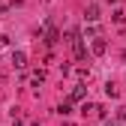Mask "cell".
Wrapping results in <instances>:
<instances>
[{
	"label": "cell",
	"instance_id": "obj_1",
	"mask_svg": "<svg viewBox=\"0 0 126 126\" xmlns=\"http://www.w3.org/2000/svg\"><path fill=\"white\" fill-rule=\"evenodd\" d=\"M90 51L96 54V57H102V54L108 51V42H105L102 36H93V42H90Z\"/></svg>",
	"mask_w": 126,
	"mask_h": 126
},
{
	"label": "cell",
	"instance_id": "obj_2",
	"mask_svg": "<svg viewBox=\"0 0 126 126\" xmlns=\"http://www.w3.org/2000/svg\"><path fill=\"white\" fill-rule=\"evenodd\" d=\"M12 66L15 69H24L27 66V54L24 51H12Z\"/></svg>",
	"mask_w": 126,
	"mask_h": 126
},
{
	"label": "cell",
	"instance_id": "obj_3",
	"mask_svg": "<svg viewBox=\"0 0 126 126\" xmlns=\"http://www.w3.org/2000/svg\"><path fill=\"white\" fill-rule=\"evenodd\" d=\"M84 96H87V90H84V84H75V87H72V93H69V99H72V102H81Z\"/></svg>",
	"mask_w": 126,
	"mask_h": 126
},
{
	"label": "cell",
	"instance_id": "obj_4",
	"mask_svg": "<svg viewBox=\"0 0 126 126\" xmlns=\"http://www.w3.org/2000/svg\"><path fill=\"white\" fill-rule=\"evenodd\" d=\"M84 21H90V24H93V21H99V6H96V3H90V6H87Z\"/></svg>",
	"mask_w": 126,
	"mask_h": 126
},
{
	"label": "cell",
	"instance_id": "obj_5",
	"mask_svg": "<svg viewBox=\"0 0 126 126\" xmlns=\"http://www.w3.org/2000/svg\"><path fill=\"white\" fill-rule=\"evenodd\" d=\"M111 18H114V24H123V21H126V12H123V9H114Z\"/></svg>",
	"mask_w": 126,
	"mask_h": 126
},
{
	"label": "cell",
	"instance_id": "obj_6",
	"mask_svg": "<svg viewBox=\"0 0 126 126\" xmlns=\"http://www.w3.org/2000/svg\"><path fill=\"white\" fill-rule=\"evenodd\" d=\"M84 33H87V36H99V27H96V21H93V24L84 30Z\"/></svg>",
	"mask_w": 126,
	"mask_h": 126
},
{
	"label": "cell",
	"instance_id": "obj_7",
	"mask_svg": "<svg viewBox=\"0 0 126 126\" xmlns=\"http://www.w3.org/2000/svg\"><path fill=\"white\" fill-rule=\"evenodd\" d=\"M57 111H60V114H63V117H66V114H72V105H69V102H63V105H60V108H57Z\"/></svg>",
	"mask_w": 126,
	"mask_h": 126
}]
</instances>
